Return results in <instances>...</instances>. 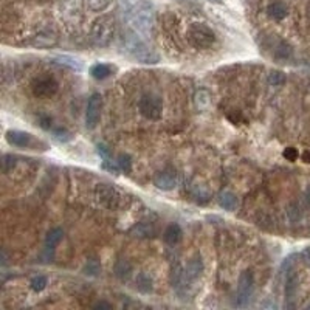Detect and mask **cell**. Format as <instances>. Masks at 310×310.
Wrapping results in <instances>:
<instances>
[{
    "label": "cell",
    "instance_id": "obj_24",
    "mask_svg": "<svg viewBox=\"0 0 310 310\" xmlns=\"http://www.w3.org/2000/svg\"><path fill=\"white\" fill-rule=\"evenodd\" d=\"M191 194L197 202H206L211 197V191L205 185H194L191 189Z\"/></svg>",
    "mask_w": 310,
    "mask_h": 310
},
{
    "label": "cell",
    "instance_id": "obj_26",
    "mask_svg": "<svg viewBox=\"0 0 310 310\" xmlns=\"http://www.w3.org/2000/svg\"><path fill=\"white\" fill-rule=\"evenodd\" d=\"M273 55H274V58H278V59H287V58H290V55H291V47H290L287 42L279 41L278 45L274 47Z\"/></svg>",
    "mask_w": 310,
    "mask_h": 310
},
{
    "label": "cell",
    "instance_id": "obj_13",
    "mask_svg": "<svg viewBox=\"0 0 310 310\" xmlns=\"http://www.w3.org/2000/svg\"><path fill=\"white\" fill-rule=\"evenodd\" d=\"M203 270H205V265H203V260H202V257L200 256H195V257H192L189 262L186 264V267L183 268V271H185V276L188 278V281L189 282H192V281H195L199 278V276L203 273Z\"/></svg>",
    "mask_w": 310,
    "mask_h": 310
},
{
    "label": "cell",
    "instance_id": "obj_11",
    "mask_svg": "<svg viewBox=\"0 0 310 310\" xmlns=\"http://www.w3.org/2000/svg\"><path fill=\"white\" fill-rule=\"evenodd\" d=\"M58 44V33L53 28H44L31 38L35 48H52Z\"/></svg>",
    "mask_w": 310,
    "mask_h": 310
},
{
    "label": "cell",
    "instance_id": "obj_4",
    "mask_svg": "<svg viewBox=\"0 0 310 310\" xmlns=\"http://www.w3.org/2000/svg\"><path fill=\"white\" fill-rule=\"evenodd\" d=\"M113 35H115V22L112 18L104 16L93 22L90 38L96 47H107L112 42Z\"/></svg>",
    "mask_w": 310,
    "mask_h": 310
},
{
    "label": "cell",
    "instance_id": "obj_39",
    "mask_svg": "<svg viewBox=\"0 0 310 310\" xmlns=\"http://www.w3.org/2000/svg\"><path fill=\"white\" fill-rule=\"evenodd\" d=\"M302 157H304V160H305L307 163H310V152H305V154H304Z\"/></svg>",
    "mask_w": 310,
    "mask_h": 310
},
{
    "label": "cell",
    "instance_id": "obj_29",
    "mask_svg": "<svg viewBox=\"0 0 310 310\" xmlns=\"http://www.w3.org/2000/svg\"><path fill=\"white\" fill-rule=\"evenodd\" d=\"M285 75L279 70H273L270 75H268V83L273 86V87H279L282 84H285Z\"/></svg>",
    "mask_w": 310,
    "mask_h": 310
},
{
    "label": "cell",
    "instance_id": "obj_3",
    "mask_svg": "<svg viewBox=\"0 0 310 310\" xmlns=\"http://www.w3.org/2000/svg\"><path fill=\"white\" fill-rule=\"evenodd\" d=\"M217 41L216 33L205 24H192L188 28V42L195 50H208Z\"/></svg>",
    "mask_w": 310,
    "mask_h": 310
},
{
    "label": "cell",
    "instance_id": "obj_38",
    "mask_svg": "<svg viewBox=\"0 0 310 310\" xmlns=\"http://www.w3.org/2000/svg\"><path fill=\"white\" fill-rule=\"evenodd\" d=\"M95 308H113V305L110 302H106V301H100V302H96L93 305Z\"/></svg>",
    "mask_w": 310,
    "mask_h": 310
},
{
    "label": "cell",
    "instance_id": "obj_18",
    "mask_svg": "<svg viewBox=\"0 0 310 310\" xmlns=\"http://www.w3.org/2000/svg\"><path fill=\"white\" fill-rule=\"evenodd\" d=\"M219 205L225 211H236L239 206V200L233 192L225 191V192H220V195H219Z\"/></svg>",
    "mask_w": 310,
    "mask_h": 310
},
{
    "label": "cell",
    "instance_id": "obj_6",
    "mask_svg": "<svg viewBox=\"0 0 310 310\" xmlns=\"http://www.w3.org/2000/svg\"><path fill=\"white\" fill-rule=\"evenodd\" d=\"M95 197L98 203L109 211L118 209L123 200V195L120 194V191L109 183H98L95 186Z\"/></svg>",
    "mask_w": 310,
    "mask_h": 310
},
{
    "label": "cell",
    "instance_id": "obj_15",
    "mask_svg": "<svg viewBox=\"0 0 310 310\" xmlns=\"http://www.w3.org/2000/svg\"><path fill=\"white\" fill-rule=\"evenodd\" d=\"M182 236H183V231L178 223H171L165 230V233H163V239H165L168 245H177V243L182 240Z\"/></svg>",
    "mask_w": 310,
    "mask_h": 310
},
{
    "label": "cell",
    "instance_id": "obj_28",
    "mask_svg": "<svg viewBox=\"0 0 310 310\" xmlns=\"http://www.w3.org/2000/svg\"><path fill=\"white\" fill-rule=\"evenodd\" d=\"M117 163H118L120 169H121L124 174H130V172H132V158H130L127 154H121V155H118Z\"/></svg>",
    "mask_w": 310,
    "mask_h": 310
},
{
    "label": "cell",
    "instance_id": "obj_22",
    "mask_svg": "<svg viewBox=\"0 0 310 310\" xmlns=\"http://www.w3.org/2000/svg\"><path fill=\"white\" fill-rule=\"evenodd\" d=\"M137 288H138V291H141V293H149V291H152V288H154V281H152V278L151 276L148 274V273H140L138 276H137Z\"/></svg>",
    "mask_w": 310,
    "mask_h": 310
},
{
    "label": "cell",
    "instance_id": "obj_19",
    "mask_svg": "<svg viewBox=\"0 0 310 310\" xmlns=\"http://www.w3.org/2000/svg\"><path fill=\"white\" fill-rule=\"evenodd\" d=\"M155 233V228L151 223H137L130 228V234L135 237H152Z\"/></svg>",
    "mask_w": 310,
    "mask_h": 310
},
{
    "label": "cell",
    "instance_id": "obj_27",
    "mask_svg": "<svg viewBox=\"0 0 310 310\" xmlns=\"http://www.w3.org/2000/svg\"><path fill=\"white\" fill-rule=\"evenodd\" d=\"M112 4H113V0H89V8L95 13H103Z\"/></svg>",
    "mask_w": 310,
    "mask_h": 310
},
{
    "label": "cell",
    "instance_id": "obj_32",
    "mask_svg": "<svg viewBox=\"0 0 310 310\" xmlns=\"http://www.w3.org/2000/svg\"><path fill=\"white\" fill-rule=\"evenodd\" d=\"M100 270H101V267H100V264L96 262V260H90V262L84 268L86 274H92V276L98 274V273H100Z\"/></svg>",
    "mask_w": 310,
    "mask_h": 310
},
{
    "label": "cell",
    "instance_id": "obj_9",
    "mask_svg": "<svg viewBox=\"0 0 310 310\" xmlns=\"http://www.w3.org/2000/svg\"><path fill=\"white\" fill-rule=\"evenodd\" d=\"M253 288H254V278L251 271H243L239 276V282H237V298L236 304L239 307H243L251 298L253 295Z\"/></svg>",
    "mask_w": 310,
    "mask_h": 310
},
{
    "label": "cell",
    "instance_id": "obj_23",
    "mask_svg": "<svg viewBox=\"0 0 310 310\" xmlns=\"http://www.w3.org/2000/svg\"><path fill=\"white\" fill-rule=\"evenodd\" d=\"M64 239V231L61 230V228H55V230H52L50 233L47 234V239H45V247L48 250H53L58 243Z\"/></svg>",
    "mask_w": 310,
    "mask_h": 310
},
{
    "label": "cell",
    "instance_id": "obj_16",
    "mask_svg": "<svg viewBox=\"0 0 310 310\" xmlns=\"http://www.w3.org/2000/svg\"><path fill=\"white\" fill-rule=\"evenodd\" d=\"M113 72H115V67L110 64H95L90 67V75L96 81H103L109 78Z\"/></svg>",
    "mask_w": 310,
    "mask_h": 310
},
{
    "label": "cell",
    "instance_id": "obj_14",
    "mask_svg": "<svg viewBox=\"0 0 310 310\" xmlns=\"http://www.w3.org/2000/svg\"><path fill=\"white\" fill-rule=\"evenodd\" d=\"M267 14L273 21H284L288 16V7L282 2V0H274V2L268 4Z\"/></svg>",
    "mask_w": 310,
    "mask_h": 310
},
{
    "label": "cell",
    "instance_id": "obj_36",
    "mask_svg": "<svg viewBox=\"0 0 310 310\" xmlns=\"http://www.w3.org/2000/svg\"><path fill=\"white\" fill-rule=\"evenodd\" d=\"M39 123H41V127H44V129H50L52 127V118L47 117V115H41L39 117Z\"/></svg>",
    "mask_w": 310,
    "mask_h": 310
},
{
    "label": "cell",
    "instance_id": "obj_8",
    "mask_svg": "<svg viewBox=\"0 0 310 310\" xmlns=\"http://www.w3.org/2000/svg\"><path fill=\"white\" fill-rule=\"evenodd\" d=\"M58 81L47 73L35 78L31 83V92L36 98H50L58 92Z\"/></svg>",
    "mask_w": 310,
    "mask_h": 310
},
{
    "label": "cell",
    "instance_id": "obj_35",
    "mask_svg": "<svg viewBox=\"0 0 310 310\" xmlns=\"http://www.w3.org/2000/svg\"><path fill=\"white\" fill-rule=\"evenodd\" d=\"M98 154L103 157V160H110V152L104 144H98Z\"/></svg>",
    "mask_w": 310,
    "mask_h": 310
},
{
    "label": "cell",
    "instance_id": "obj_10",
    "mask_svg": "<svg viewBox=\"0 0 310 310\" xmlns=\"http://www.w3.org/2000/svg\"><path fill=\"white\" fill-rule=\"evenodd\" d=\"M101 110H103V98L100 93H93L89 98L87 103V112H86V124L89 129H93L101 117Z\"/></svg>",
    "mask_w": 310,
    "mask_h": 310
},
{
    "label": "cell",
    "instance_id": "obj_12",
    "mask_svg": "<svg viewBox=\"0 0 310 310\" xmlns=\"http://www.w3.org/2000/svg\"><path fill=\"white\" fill-rule=\"evenodd\" d=\"M152 182L161 191H171L178 185V177L174 171H161L155 174Z\"/></svg>",
    "mask_w": 310,
    "mask_h": 310
},
{
    "label": "cell",
    "instance_id": "obj_7",
    "mask_svg": "<svg viewBox=\"0 0 310 310\" xmlns=\"http://www.w3.org/2000/svg\"><path fill=\"white\" fill-rule=\"evenodd\" d=\"M138 110L140 113L148 120H160L161 112H163V104L161 100L157 95L146 93L140 98L138 101Z\"/></svg>",
    "mask_w": 310,
    "mask_h": 310
},
{
    "label": "cell",
    "instance_id": "obj_34",
    "mask_svg": "<svg viewBox=\"0 0 310 310\" xmlns=\"http://www.w3.org/2000/svg\"><path fill=\"white\" fill-rule=\"evenodd\" d=\"M55 137L59 140V141H69L72 137H70V134L69 132H65V130H56V132H55Z\"/></svg>",
    "mask_w": 310,
    "mask_h": 310
},
{
    "label": "cell",
    "instance_id": "obj_25",
    "mask_svg": "<svg viewBox=\"0 0 310 310\" xmlns=\"http://www.w3.org/2000/svg\"><path fill=\"white\" fill-rule=\"evenodd\" d=\"M81 11V0H62V13L67 16L79 14Z\"/></svg>",
    "mask_w": 310,
    "mask_h": 310
},
{
    "label": "cell",
    "instance_id": "obj_1",
    "mask_svg": "<svg viewBox=\"0 0 310 310\" xmlns=\"http://www.w3.org/2000/svg\"><path fill=\"white\" fill-rule=\"evenodd\" d=\"M127 21H129V25L132 27V30L137 31L138 35H141L143 38H149L154 28V24H155V16L149 5L140 4L129 11Z\"/></svg>",
    "mask_w": 310,
    "mask_h": 310
},
{
    "label": "cell",
    "instance_id": "obj_31",
    "mask_svg": "<svg viewBox=\"0 0 310 310\" xmlns=\"http://www.w3.org/2000/svg\"><path fill=\"white\" fill-rule=\"evenodd\" d=\"M195 104H197L199 109H206L208 104H209V101H208V93L203 92V90H200L197 95H195Z\"/></svg>",
    "mask_w": 310,
    "mask_h": 310
},
{
    "label": "cell",
    "instance_id": "obj_37",
    "mask_svg": "<svg viewBox=\"0 0 310 310\" xmlns=\"http://www.w3.org/2000/svg\"><path fill=\"white\" fill-rule=\"evenodd\" d=\"M14 157L13 155H5L4 157V171L8 172L10 171V165H14Z\"/></svg>",
    "mask_w": 310,
    "mask_h": 310
},
{
    "label": "cell",
    "instance_id": "obj_20",
    "mask_svg": "<svg viewBox=\"0 0 310 310\" xmlns=\"http://www.w3.org/2000/svg\"><path fill=\"white\" fill-rule=\"evenodd\" d=\"M298 291V274L295 271H288L287 279H285V296L288 301L295 298Z\"/></svg>",
    "mask_w": 310,
    "mask_h": 310
},
{
    "label": "cell",
    "instance_id": "obj_30",
    "mask_svg": "<svg viewBox=\"0 0 310 310\" xmlns=\"http://www.w3.org/2000/svg\"><path fill=\"white\" fill-rule=\"evenodd\" d=\"M30 285H31V290H35V291H42V290L48 285V279L45 278V276L39 274V276H35V278L31 279Z\"/></svg>",
    "mask_w": 310,
    "mask_h": 310
},
{
    "label": "cell",
    "instance_id": "obj_17",
    "mask_svg": "<svg viewBox=\"0 0 310 310\" xmlns=\"http://www.w3.org/2000/svg\"><path fill=\"white\" fill-rule=\"evenodd\" d=\"M113 271H115V276L118 279L126 281L132 276V264L126 259H120V260H117L115 267H113Z\"/></svg>",
    "mask_w": 310,
    "mask_h": 310
},
{
    "label": "cell",
    "instance_id": "obj_33",
    "mask_svg": "<svg viewBox=\"0 0 310 310\" xmlns=\"http://www.w3.org/2000/svg\"><path fill=\"white\" fill-rule=\"evenodd\" d=\"M282 155H284V158L288 160V161H296L298 157H299L298 149H295V148H287V149L282 152Z\"/></svg>",
    "mask_w": 310,
    "mask_h": 310
},
{
    "label": "cell",
    "instance_id": "obj_5",
    "mask_svg": "<svg viewBox=\"0 0 310 310\" xmlns=\"http://www.w3.org/2000/svg\"><path fill=\"white\" fill-rule=\"evenodd\" d=\"M7 141L14 146V148L21 149H33V151H47L48 144L42 140H38L35 135L22 130H8L7 132Z\"/></svg>",
    "mask_w": 310,
    "mask_h": 310
},
{
    "label": "cell",
    "instance_id": "obj_21",
    "mask_svg": "<svg viewBox=\"0 0 310 310\" xmlns=\"http://www.w3.org/2000/svg\"><path fill=\"white\" fill-rule=\"evenodd\" d=\"M55 62L56 64H59V65H64V67H69V69H72V70H76V72H81L83 70V62H81L79 59H76V58H73V56H58V58H55Z\"/></svg>",
    "mask_w": 310,
    "mask_h": 310
},
{
    "label": "cell",
    "instance_id": "obj_2",
    "mask_svg": "<svg viewBox=\"0 0 310 310\" xmlns=\"http://www.w3.org/2000/svg\"><path fill=\"white\" fill-rule=\"evenodd\" d=\"M124 47H126V50L141 64H157L160 61V56L146 45V42L138 36L137 31L129 33L124 41Z\"/></svg>",
    "mask_w": 310,
    "mask_h": 310
}]
</instances>
